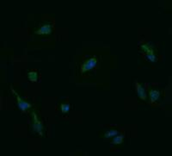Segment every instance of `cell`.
<instances>
[{
    "mask_svg": "<svg viewBox=\"0 0 172 156\" xmlns=\"http://www.w3.org/2000/svg\"><path fill=\"white\" fill-rule=\"evenodd\" d=\"M32 119H33V123H32V127H33V130L39 134L40 135H42L43 133V125L42 122L39 120L37 115L35 112H32Z\"/></svg>",
    "mask_w": 172,
    "mask_h": 156,
    "instance_id": "obj_1",
    "label": "cell"
},
{
    "mask_svg": "<svg viewBox=\"0 0 172 156\" xmlns=\"http://www.w3.org/2000/svg\"><path fill=\"white\" fill-rule=\"evenodd\" d=\"M97 60L96 57H92L90 59H89L88 60L85 61L81 67V72L82 73H85L87 72L92 70L93 68L97 67Z\"/></svg>",
    "mask_w": 172,
    "mask_h": 156,
    "instance_id": "obj_2",
    "label": "cell"
},
{
    "mask_svg": "<svg viewBox=\"0 0 172 156\" xmlns=\"http://www.w3.org/2000/svg\"><path fill=\"white\" fill-rule=\"evenodd\" d=\"M12 91H13V94L15 95V97H16V98L17 105H18L19 109L21 110L22 111H28V110L31 107V104H30L29 103L26 102L25 100H23V98H22V97H20V96L16 93V91L15 90H12Z\"/></svg>",
    "mask_w": 172,
    "mask_h": 156,
    "instance_id": "obj_3",
    "label": "cell"
},
{
    "mask_svg": "<svg viewBox=\"0 0 172 156\" xmlns=\"http://www.w3.org/2000/svg\"><path fill=\"white\" fill-rule=\"evenodd\" d=\"M53 31V24L51 23H46L42 25L37 31H35V34L37 35H49Z\"/></svg>",
    "mask_w": 172,
    "mask_h": 156,
    "instance_id": "obj_4",
    "label": "cell"
},
{
    "mask_svg": "<svg viewBox=\"0 0 172 156\" xmlns=\"http://www.w3.org/2000/svg\"><path fill=\"white\" fill-rule=\"evenodd\" d=\"M136 91H137V93L139 95L140 99L142 100H146L147 98V94L145 92V87L143 86V85H141L140 83L136 82Z\"/></svg>",
    "mask_w": 172,
    "mask_h": 156,
    "instance_id": "obj_5",
    "label": "cell"
},
{
    "mask_svg": "<svg viewBox=\"0 0 172 156\" xmlns=\"http://www.w3.org/2000/svg\"><path fill=\"white\" fill-rule=\"evenodd\" d=\"M149 98H150V102H152V103L157 102L160 98V91H158V90H150V91H149Z\"/></svg>",
    "mask_w": 172,
    "mask_h": 156,
    "instance_id": "obj_6",
    "label": "cell"
},
{
    "mask_svg": "<svg viewBox=\"0 0 172 156\" xmlns=\"http://www.w3.org/2000/svg\"><path fill=\"white\" fill-rule=\"evenodd\" d=\"M141 49L146 54H153V47L149 43H145L141 46Z\"/></svg>",
    "mask_w": 172,
    "mask_h": 156,
    "instance_id": "obj_7",
    "label": "cell"
},
{
    "mask_svg": "<svg viewBox=\"0 0 172 156\" xmlns=\"http://www.w3.org/2000/svg\"><path fill=\"white\" fill-rule=\"evenodd\" d=\"M123 140H124V135L123 134H121V135H115V138L113 139V141L111 142V144L112 145H119V144L123 142Z\"/></svg>",
    "mask_w": 172,
    "mask_h": 156,
    "instance_id": "obj_8",
    "label": "cell"
},
{
    "mask_svg": "<svg viewBox=\"0 0 172 156\" xmlns=\"http://www.w3.org/2000/svg\"><path fill=\"white\" fill-rule=\"evenodd\" d=\"M28 78H29L30 81H32V82L37 81V79H38V73H37V72H35V71H31V72H29V73H28Z\"/></svg>",
    "mask_w": 172,
    "mask_h": 156,
    "instance_id": "obj_9",
    "label": "cell"
},
{
    "mask_svg": "<svg viewBox=\"0 0 172 156\" xmlns=\"http://www.w3.org/2000/svg\"><path fill=\"white\" fill-rule=\"evenodd\" d=\"M119 134L118 130L116 129H111V130H108L107 131L105 134H104V137L105 138H110V137H114L115 135H117Z\"/></svg>",
    "mask_w": 172,
    "mask_h": 156,
    "instance_id": "obj_10",
    "label": "cell"
},
{
    "mask_svg": "<svg viewBox=\"0 0 172 156\" xmlns=\"http://www.w3.org/2000/svg\"><path fill=\"white\" fill-rule=\"evenodd\" d=\"M60 111L62 113L66 114L70 111V105L68 104H61L60 105Z\"/></svg>",
    "mask_w": 172,
    "mask_h": 156,
    "instance_id": "obj_11",
    "label": "cell"
},
{
    "mask_svg": "<svg viewBox=\"0 0 172 156\" xmlns=\"http://www.w3.org/2000/svg\"><path fill=\"white\" fill-rule=\"evenodd\" d=\"M145 58H146V60H150V62H152V63H154V62H156L158 60V57L155 55L154 54H147L145 55Z\"/></svg>",
    "mask_w": 172,
    "mask_h": 156,
    "instance_id": "obj_12",
    "label": "cell"
}]
</instances>
